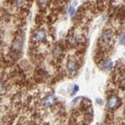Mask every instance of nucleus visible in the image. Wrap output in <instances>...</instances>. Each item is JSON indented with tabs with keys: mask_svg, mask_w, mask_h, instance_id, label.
I'll use <instances>...</instances> for the list:
<instances>
[{
	"mask_svg": "<svg viewBox=\"0 0 125 125\" xmlns=\"http://www.w3.org/2000/svg\"><path fill=\"white\" fill-rule=\"evenodd\" d=\"M38 4L40 5L41 6H45L47 3H48V2H49V0H38Z\"/></svg>",
	"mask_w": 125,
	"mask_h": 125,
	"instance_id": "6e6552de",
	"label": "nucleus"
},
{
	"mask_svg": "<svg viewBox=\"0 0 125 125\" xmlns=\"http://www.w3.org/2000/svg\"><path fill=\"white\" fill-rule=\"evenodd\" d=\"M113 66V61L110 60H105L102 62L101 68L103 70H109L110 69H112Z\"/></svg>",
	"mask_w": 125,
	"mask_h": 125,
	"instance_id": "39448f33",
	"label": "nucleus"
},
{
	"mask_svg": "<svg viewBox=\"0 0 125 125\" xmlns=\"http://www.w3.org/2000/svg\"><path fill=\"white\" fill-rule=\"evenodd\" d=\"M78 90H79V87H78L77 85H75L74 86V88H73V91L72 92V95H74V94H75Z\"/></svg>",
	"mask_w": 125,
	"mask_h": 125,
	"instance_id": "9b49d317",
	"label": "nucleus"
},
{
	"mask_svg": "<svg viewBox=\"0 0 125 125\" xmlns=\"http://www.w3.org/2000/svg\"><path fill=\"white\" fill-rule=\"evenodd\" d=\"M113 34L112 33V31L108 30L104 31V33L102 35V38H103V40L105 43H109L113 39Z\"/></svg>",
	"mask_w": 125,
	"mask_h": 125,
	"instance_id": "7ed1b4c3",
	"label": "nucleus"
},
{
	"mask_svg": "<svg viewBox=\"0 0 125 125\" xmlns=\"http://www.w3.org/2000/svg\"><path fill=\"white\" fill-rule=\"evenodd\" d=\"M66 67H67V70L70 73H74L77 70V64L76 62L73 60H69L67 62V64H66Z\"/></svg>",
	"mask_w": 125,
	"mask_h": 125,
	"instance_id": "f03ea898",
	"label": "nucleus"
},
{
	"mask_svg": "<svg viewBox=\"0 0 125 125\" xmlns=\"http://www.w3.org/2000/svg\"><path fill=\"white\" fill-rule=\"evenodd\" d=\"M120 99L116 95H112L107 102V106L110 109H115L119 106Z\"/></svg>",
	"mask_w": 125,
	"mask_h": 125,
	"instance_id": "f257e3e1",
	"label": "nucleus"
},
{
	"mask_svg": "<svg viewBox=\"0 0 125 125\" xmlns=\"http://www.w3.org/2000/svg\"><path fill=\"white\" fill-rule=\"evenodd\" d=\"M54 103H55V97L52 95L47 96L44 99V101H43V104H44V105L46 107L52 105Z\"/></svg>",
	"mask_w": 125,
	"mask_h": 125,
	"instance_id": "423d86ee",
	"label": "nucleus"
},
{
	"mask_svg": "<svg viewBox=\"0 0 125 125\" xmlns=\"http://www.w3.org/2000/svg\"><path fill=\"white\" fill-rule=\"evenodd\" d=\"M24 2H25V0H16V3H17L18 6L23 5V4L24 3Z\"/></svg>",
	"mask_w": 125,
	"mask_h": 125,
	"instance_id": "9d476101",
	"label": "nucleus"
},
{
	"mask_svg": "<svg viewBox=\"0 0 125 125\" xmlns=\"http://www.w3.org/2000/svg\"><path fill=\"white\" fill-rule=\"evenodd\" d=\"M13 49L15 51H21L22 49V42L18 40L15 41V42H13Z\"/></svg>",
	"mask_w": 125,
	"mask_h": 125,
	"instance_id": "0eeeda50",
	"label": "nucleus"
},
{
	"mask_svg": "<svg viewBox=\"0 0 125 125\" xmlns=\"http://www.w3.org/2000/svg\"><path fill=\"white\" fill-rule=\"evenodd\" d=\"M69 13H70V16H73L74 13H75V9H74V7L70 6L69 7Z\"/></svg>",
	"mask_w": 125,
	"mask_h": 125,
	"instance_id": "1a4fd4ad",
	"label": "nucleus"
},
{
	"mask_svg": "<svg viewBox=\"0 0 125 125\" xmlns=\"http://www.w3.org/2000/svg\"><path fill=\"white\" fill-rule=\"evenodd\" d=\"M3 91H4V88H3V86H2V84H0V94H1Z\"/></svg>",
	"mask_w": 125,
	"mask_h": 125,
	"instance_id": "f8f14e48",
	"label": "nucleus"
},
{
	"mask_svg": "<svg viewBox=\"0 0 125 125\" xmlns=\"http://www.w3.org/2000/svg\"><path fill=\"white\" fill-rule=\"evenodd\" d=\"M125 42V34H124L122 38H121V42Z\"/></svg>",
	"mask_w": 125,
	"mask_h": 125,
	"instance_id": "4468645a",
	"label": "nucleus"
},
{
	"mask_svg": "<svg viewBox=\"0 0 125 125\" xmlns=\"http://www.w3.org/2000/svg\"><path fill=\"white\" fill-rule=\"evenodd\" d=\"M97 103H99V104H101V105L103 104V102L102 101V99H97Z\"/></svg>",
	"mask_w": 125,
	"mask_h": 125,
	"instance_id": "ddd939ff",
	"label": "nucleus"
},
{
	"mask_svg": "<svg viewBox=\"0 0 125 125\" xmlns=\"http://www.w3.org/2000/svg\"><path fill=\"white\" fill-rule=\"evenodd\" d=\"M34 40L39 42H42L44 39L45 38V33L44 31L42 30H39L37 31L36 32L34 33Z\"/></svg>",
	"mask_w": 125,
	"mask_h": 125,
	"instance_id": "20e7f679",
	"label": "nucleus"
}]
</instances>
